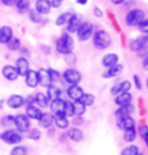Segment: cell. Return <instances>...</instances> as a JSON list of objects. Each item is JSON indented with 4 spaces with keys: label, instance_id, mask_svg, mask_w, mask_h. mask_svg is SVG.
<instances>
[{
    "label": "cell",
    "instance_id": "1",
    "mask_svg": "<svg viewBox=\"0 0 148 155\" xmlns=\"http://www.w3.org/2000/svg\"><path fill=\"white\" fill-rule=\"evenodd\" d=\"M75 48V39L72 35L67 32H64L55 41V51L60 54L66 55L72 54Z\"/></svg>",
    "mask_w": 148,
    "mask_h": 155
},
{
    "label": "cell",
    "instance_id": "2",
    "mask_svg": "<svg viewBox=\"0 0 148 155\" xmlns=\"http://www.w3.org/2000/svg\"><path fill=\"white\" fill-rule=\"evenodd\" d=\"M92 41L95 48L98 51H105L112 45V36L105 29H98L92 36Z\"/></svg>",
    "mask_w": 148,
    "mask_h": 155
},
{
    "label": "cell",
    "instance_id": "3",
    "mask_svg": "<svg viewBox=\"0 0 148 155\" xmlns=\"http://www.w3.org/2000/svg\"><path fill=\"white\" fill-rule=\"evenodd\" d=\"M146 13L142 8L134 7L130 9L124 17V22L129 27H137L145 19Z\"/></svg>",
    "mask_w": 148,
    "mask_h": 155
},
{
    "label": "cell",
    "instance_id": "4",
    "mask_svg": "<svg viewBox=\"0 0 148 155\" xmlns=\"http://www.w3.org/2000/svg\"><path fill=\"white\" fill-rule=\"evenodd\" d=\"M0 140L4 143L14 146V145L20 144L23 140V136L15 128L4 129L2 132H0Z\"/></svg>",
    "mask_w": 148,
    "mask_h": 155
},
{
    "label": "cell",
    "instance_id": "5",
    "mask_svg": "<svg viewBox=\"0 0 148 155\" xmlns=\"http://www.w3.org/2000/svg\"><path fill=\"white\" fill-rule=\"evenodd\" d=\"M94 32H95L94 24L91 21H83L81 25L79 26L78 30H77L76 35L79 41L86 42L92 38Z\"/></svg>",
    "mask_w": 148,
    "mask_h": 155
},
{
    "label": "cell",
    "instance_id": "6",
    "mask_svg": "<svg viewBox=\"0 0 148 155\" xmlns=\"http://www.w3.org/2000/svg\"><path fill=\"white\" fill-rule=\"evenodd\" d=\"M14 128L22 135L26 134L31 128V120L25 115V113L14 115Z\"/></svg>",
    "mask_w": 148,
    "mask_h": 155
},
{
    "label": "cell",
    "instance_id": "7",
    "mask_svg": "<svg viewBox=\"0 0 148 155\" xmlns=\"http://www.w3.org/2000/svg\"><path fill=\"white\" fill-rule=\"evenodd\" d=\"M61 78L69 86L72 85H79L83 79L82 73L75 68H67L61 74Z\"/></svg>",
    "mask_w": 148,
    "mask_h": 155
},
{
    "label": "cell",
    "instance_id": "8",
    "mask_svg": "<svg viewBox=\"0 0 148 155\" xmlns=\"http://www.w3.org/2000/svg\"><path fill=\"white\" fill-rule=\"evenodd\" d=\"M148 45V35H141L129 41V49L132 52H138Z\"/></svg>",
    "mask_w": 148,
    "mask_h": 155
},
{
    "label": "cell",
    "instance_id": "9",
    "mask_svg": "<svg viewBox=\"0 0 148 155\" xmlns=\"http://www.w3.org/2000/svg\"><path fill=\"white\" fill-rule=\"evenodd\" d=\"M5 104L11 110H18L24 106V97L20 94H12L6 99Z\"/></svg>",
    "mask_w": 148,
    "mask_h": 155
},
{
    "label": "cell",
    "instance_id": "10",
    "mask_svg": "<svg viewBox=\"0 0 148 155\" xmlns=\"http://www.w3.org/2000/svg\"><path fill=\"white\" fill-rule=\"evenodd\" d=\"M83 22L82 20V16L76 12H74L73 15L71 16V18L67 21V23L66 24V30L67 33L70 35H73V33H76L77 30H78L79 26L81 25V23Z\"/></svg>",
    "mask_w": 148,
    "mask_h": 155
},
{
    "label": "cell",
    "instance_id": "11",
    "mask_svg": "<svg viewBox=\"0 0 148 155\" xmlns=\"http://www.w3.org/2000/svg\"><path fill=\"white\" fill-rule=\"evenodd\" d=\"M1 75L8 82H15L19 78L17 70L13 64H5L1 69Z\"/></svg>",
    "mask_w": 148,
    "mask_h": 155
},
{
    "label": "cell",
    "instance_id": "12",
    "mask_svg": "<svg viewBox=\"0 0 148 155\" xmlns=\"http://www.w3.org/2000/svg\"><path fill=\"white\" fill-rule=\"evenodd\" d=\"M14 67L16 68L17 73L19 77H25V75L28 73V71L30 70V64L29 61L27 60V58L24 57H19L15 61V64Z\"/></svg>",
    "mask_w": 148,
    "mask_h": 155
},
{
    "label": "cell",
    "instance_id": "13",
    "mask_svg": "<svg viewBox=\"0 0 148 155\" xmlns=\"http://www.w3.org/2000/svg\"><path fill=\"white\" fill-rule=\"evenodd\" d=\"M132 88V83L130 81L125 80V81H121V82L115 84L110 90V93L113 96H117L119 94H122V93L125 92H129Z\"/></svg>",
    "mask_w": 148,
    "mask_h": 155
},
{
    "label": "cell",
    "instance_id": "14",
    "mask_svg": "<svg viewBox=\"0 0 148 155\" xmlns=\"http://www.w3.org/2000/svg\"><path fill=\"white\" fill-rule=\"evenodd\" d=\"M116 125L120 130L125 131V130L135 128L136 123H135V120L131 116H122V117H117Z\"/></svg>",
    "mask_w": 148,
    "mask_h": 155
},
{
    "label": "cell",
    "instance_id": "15",
    "mask_svg": "<svg viewBox=\"0 0 148 155\" xmlns=\"http://www.w3.org/2000/svg\"><path fill=\"white\" fill-rule=\"evenodd\" d=\"M84 89L80 85L69 86V88L67 89V96L70 99V101L72 102L79 101L82 98V96L84 95Z\"/></svg>",
    "mask_w": 148,
    "mask_h": 155
},
{
    "label": "cell",
    "instance_id": "16",
    "mask_svg": "<svg viewBox=\"0 0 148 155\" xmlns=\"http://www.w3.org/2000/svg\"><path fill=\"white\" fill-rule=\"evenodd\" d=\"M123 70H124V67H123V64H117L115 66L113 67H110L108 68V69H105V71L103 73H102V78L103 79H113V78H116L120 76L123 72Z\"/></svg>",
    "mask_w": 148,
    "mask_h": 155
},
{
    "label": "cell",
    "instance_id": "17",
    "mask_svg": "<svg viewBox=\"0 0 148 155\" xmlns=\"http://www.w3.org/2000/svg\"><path fill=\"white\" fill-rule=\"evenodd\" d=\"M64 103H66V100H64L63 98H58L55 99V100H52L49 102V112H51L52 115H58V114H64Z\"/></svg>",
    "mask_w": 148,
    "mask_h": 155
},
{
    "label": "cell",
    "instance_id": "18",
    "mask_svg": "<svg viewBox=\"0 0 148 155\" xmlns=\"http://www.w3.org/2000/svg\"><path fill=\"white\" fill-rule=\"evenodd\" d=\"M119 55L115 54V52H108V54H104L102 57L101 60V64L102 67L105 68V69H108L110 67H113L115 64H119Z\"/></svg>",
    "mask_w": 148,
    "mask_h": 155
},
{
    "label": "cell",
    "instance_id": "19",
    "mask_svg": "<svg viewBox=\"0 0 148 155\" xmlns=\"http://www.w3.org/2000/svg\"><path fill=\"white\" fill-rule=\"evenodd\" d=\"M38 85L41 86V88L47 89L48 86H51L52 84L48 69L41 68V69L38 71Z\"/></svg>",
    "mask_w": 148,
    "mask_h": 155
},
{
    "label": "cell",
    "instance_id": "20",
    "mask_svg": "<svg viewBox=\"0 0 148 155\" xmlns=\"http://www.w3.org/2000/svg\"><path fill=\"white\" fill-rule=\"evenodd\" d=\"M24 82L25 85L28 87L29 89H35L39 86L38 85V71L31 70L30 69L28 71V73L26 74L24 77Z\"/></svg>",
    "mask_w": 148,
    "mask_h": 155
},
{
    "label": "cell",
    "instance_id": "21",
    "mask_svg": "<svg viewBox=\"0 0 148 155\" xmlns=\"http://www.w3.org/2000/svg\"><path fill=\"white\" fill-rule=\"evenodd\" d=\"M51 0H35V9L41 15H48L51 11Z\"/></svg>",
    "mask_w": 148,
    "mask_h": 155
},
{
    "label": "cell",
    "instance_id": "22",
    "mask_svg": "<svg viewBox=\"0 0 148 155\" xmlns=\"http://www.w3.org/2000/svg\"><path fill=\"white\" fill-rule=\"evenodd\" d=\"M42 113H44L42 109L38 107L35 104L29 105V106H26L25 108V115L28 117L30 120L38 121L41 119V117L42 116Z\"/></svg>",
    "mask_w": 148,
    "mask_h": 155
},
{
    "label": "cell",
    "instance_id": "23",
    "mask_svg": "<svg viewBox=\"0 0 148 155\" xmlns=\"http://www.w3.org/2000/svg\"><path fill=\"white\" fill-rule=\"evenodd\" d=\"M14 32L11 26L3 25L0 27V45H7V42L13 38Z\"/></svg>",
    "mask_w": 148,
    "mask_h": 155
},
{
    "label": "cell",
    "instance_id": "24",
    "mask_svg": "<svg viewBox=\"0 0 148 155\" xmlns=\"http://www.w3.org/2000/svg\"><path fill=\"white\" fill-rule=\"evenodd\" d=\"M66 135L70 140H72L73 142H77V143L83 141V139H84V133H83L81 129L77 128V127L67 128Z\"/></svg>",
    "mask_w": 148,
    "mask_h": 155
},
{
    "label": "cell",
    "instance_id": "25",
    "mask_svg": "<svg viewBox=\"0 0 148 155\" xmlns=\"http://www.w3.org/2000/svg\"><path fill=\"white\" fill-rule=\"evenodd\" d=\"M54 116L52 115L51 112H44L42 116L41 117V119L38 121L39 128L41 129H48L51 128L54 124Z\"/></svg>",
    "mask_w": 148,
    "mask_h": 155
},
{
    "label": "cell",
    "instance_id": "26",
    "mask_svg": "<svg viewBox=\"0 0 148 155\" xmlns=\"http://www.w3.org/2000/svg\"><path fill=\"white\" fill-rule=\"evenodd\" d=\"M135 111V107L132 103H128L122 106H119V108L115 111L116 117H122V116H131Z\"/></svg>",
    "mask_w": 148,
    "mask_h": 155
},
{
    "label": "cell",
    "instance_id": "27",
    "mask_svg": "<svg viewBox=\"0 0 148 155\" xmlns=\"http://www.w3.org/2000/svg\"><path fill=\"white\" fill-rule=\"evenodd\" d=\"M54 124L61 130H66L70 126V120L64 114H58L54 116Z\"/></svg>",
    "mask_w": 148,
    "mask_h": 155
},
{
    "label": "cell",
    "instance_id": "28",
    "mask_svg": "<svg viewBox=\"0 0 148 155\" xmlns=\"http://www.w3.org/2000/svg\"><path fill=\"white\" fill-rule=\"evenodd\" d=\"M49 101L48 96L45 95V93L38 92L35 95V103L38 107H39L41 109H45L49 106Z\"/></svg>",
    "mask_w": 148,
    "mask_h": 155
},
{
    "label": "cell",
    "instance_id": "29",
    "mask_svg": "<svg viewBox=\"0 0 148 155\" xmlns=\"http://www.w3.org/2000/svg\"><path fill=\"white\" fill-rule=\"evenodd\" d=\"M61 93L63 92H61V89L60 87H58L57 85H54V84H51V86H48L47 88L45 95L48 96L49 101H52V100H55V99L61 98Z\"/></svg>",
    "mask_w": 148,
    "mask_h": 155
},
{
    "label": "cell",
    "instance_id": "30",
    "mask_svg": "<svg viewBox=\"0 0 148 155\" xmlns=\"http://www.w3.org/2000/svg\"><path fill=\"white\" fill-rule=\"evenodd\" d=\"M132 102V94L130 92H125L122 93V94H119L115 96V99H114V103L117 106H122V105L131 103Z\"/></svg>",
    "mask_w": 148,
    "mask_h": 155
},
{
    "label": "cell",
    "instance_id": "31",
    "mask_svg": "<svg viewBox=\"0 0 148 155\" xmlns=\"http://www.w3.org/2000/svg\"><path fill=\"white\" fill-rule=\"evenodd\" d=\"M74 11H71V10H67V11H64L63 13H61L60 15H58V17L55 18V25L57 26H64L66 25L67 23V21L71 18V16L73 15Z\"/></svg>",
    "mask_w": 148,
    "mask_h": 155
},
{
    "label": "cell",
    "instance_id": "32",
    "mask_svg": "<svg viewBox=\"0 0 148 155\" xmlns=\"http://www.w3.org/2000/svg\"><path fill=\"white\" fill-rule=\"evenodd\" d=\"M14 5L18 13L23 14L28 11V9L30 8V0H15Z\"/></svg>",
    "mask_w": 148,
    "mask_h": 155
},
{
    "label": "cell",
    "instance_id": "33",
    "mask_svg": "<svg viewBox=\"0 0 148 155\" xmlns=\"http://www.w3.org/2000/svg\"><path fill=\"white\" fill-rule=\"evenodd\" d=\"M0 125L4 129L14 128V115L7 114V115L2 116L0 119Z\"/></svg>",
    "mask_w": 148,
    "mask_h": 155
},
{
    "label": "cell",
    "instance_id": "34",
    "mask_svg": "<svg viewBox=\"0 0 148 155\" xmlns=\"http://www.w3.org/2000/svg\"><path fill=\"white\" fill-rule=\"evenodd\" d=\"M27 16H28L29 20L35 24H39L42 21V15L38 13L35 8H29L27 11Z\"/></svg>",
    "mask_w": 148,
    "mask_h": 155
},
{
    "label": "cell",
    "instance_id": "35",
    "mask_svg": "<svg viewBox=\"0 0 148 155\" xmlns=\"http://www.w3.org/2000/svg\"><path fill=\"white\" fill-rule=\"evenodd\" d=\"M73 103H74V113H75V116L82 117L87 112V107L81 101H75Z\"/></svg>",
    "mask_w": 148,
    "mask_h": 155
},
{
    "label": "cell",
    "instance_id": "36",
    "mask_svg": "<svg viewBox=\"0 0 148 155\" xmlns=\"http://www.w3.org/2000/svg\"><path fill=\"white\" fill-rule=\"evenodd\" d=\"M6 46H7V48L10 51H18L21 48V40H20V38H14L13 36V38L7 42Z\"/></svg>",
    "mask_w": 148,
    "mask_h": 155
},
{
    "label": "cell",
    "instance_id": "37",
    "mask_svg": "<svg viewBox=\"0 0 148 155\" xmlns=\"http://www.w3.org/2000/svg\"><path fill=\"white\" fill-rule=\"evenodd\" d=\"M27 154H28L27 147L21 144L14 145V146L11 148L10 152H9V155H27Z\"/></svg>",
    "mask_w": 148,
    "mask_h": 155
},
{
    "label": "cell",
    "instance_id": "38",
    "mask_svg": "<svg viewBox=\"0 0 148 155\" xmlns=\"http://www.w3.org/2000/svg\"><path fill=\"white\" fill-rule=\"evenodd\" d=\"M79 101H81L86 107H91L95 104L96 98H95V96L93 94H90V93H84V95L82 96V98L80 99Z\"/></svg>",
    "mask_w": 148,
    "mask_h": 155
},
{
    "label": "cell",
    "instance_id": "39",
    "mask_svg": "<svg viewBox=\"0 0 148 155\" xmlns=\"http://www.w3.org/2000/svg\"><path fill=\"white\" fill-rule=\"evenodd\" d=\"M27 138L32 141H38L41 138V130L39 128H30V130L26 133Z\"/></svg>",
    "mask_w": 148,
    "mask_h": 155
},
{
    "label": "cell",
    "instance_id": "40",
    "mask_svg": "<svg viewBox=\"0 0 148 155\" xmlns=\"http://www.w3.org/2000/svg\"><path fill=\"white\" fill-rule=\"evenodd\" d=\"M139 148L136 145L132 144V145H128L125 148H123L121 151V154L120 155H139Z\"/></svg>",
    "mask_w": 148,
    "mask_h": 155
},
{
    "label": "cell",
    "instance_id": "41",
    "mask_svg": "<svg viewBox=\"0 0 148 155\" xmlns=\"http://www.w3.org/2000/svg\"><path fill=\"white\" fill-rule=\"evenodd\" d=\"M123 139H124L125 142H128V143L135 141V139H136V130H135V128L125 130L124 134H123Z\"/></svg>",
    "mask_w": 148,
    "mask_h": 155
},
{
    "label": "cell",
    "instance_id": "42",
    "mask_svg": "<svg viewBox=\"0 0 148 155\" xmlns=\"http://www.w3.org/2000/svg\"><path fill=\"white\" fill-rule=\"evenodd\" d=\"M64 114L66 115L67 118L74 117L75 116V113H74V103L70 100H66V103H64Z\"/></svg>",
    "mask_w": 148,
    "mask_h": 155
},
{
    "label": "cell",
    "instance_id": "43",
    "mask_svg": "<svg viewBox=\"0 0 148 155\" xmlns=\"http://www.w3.org/2000/svg\"><path fill=\"white\" fill-rule=\"evenodd\" d=\"M48 71L49 73V76H51L52 84H54V83H57L58 81H60V79L61 78V74L58 72V71L52 69V68H48Z\"/></svg>",
    "mask_w": 148,
    "mask_h": 155
},
{
    "label": "cell",
    "instance_id": "44",
    "mask_svg": "<svg viewBox=\"0 0 148 155\" xmlns=\"http://www.w3.org/2000/svg\"><path fill=\"white\" fill-rule=\"evenodd\" d=\"M138 132H139L140 136L143 138V140L145 141V143L148 146V127L146 125L139 126V128H138Z\"/></svg>",
    "mask_w": 148,
    "mask_h": 155
},
{
    "label": "cell",
    "instance_id": "45",
    "mask_svg": "<svg viewBox=\"0 0 148 155\" xmlns=\"http://www.w3.org/2000/svg\"><path fill=\"white\" fill-rule=\"evenodd\" d=\"M137 28L142 35H148V17H145V19L137 26Z\"/></svg>",
    "mask_w": 148,
    "mask_h": 155
},
{
    "label": "cell",
    "instance_id": "46",
    "mask_svg": "<svg viewBox=\"0 0 148 155\" xmlns=\"http://www.w3.org/2000/svg\"><path fill=\"white\" fill-rule=\"evenodd\" d=\"M64 61L67 64H70V66H73V64H76V61H77V58H76V55L73 54H66L64 55Z\"/></svg>",
    "mask_w": 148,
    "mask_h": 155
},
{
    "label": "cell",
    "instance_id": "47",
    "mask_svg": "<svg viewBox=\"0 0 148 155\" xmlns=\"http://www.w3.org/2000/svg\"><path fill=\"white\" fill-rule=\"evenodd\" d=\"M133 83H134V87L136 88L138 91H141L142 90V81H141L140 77L138 75H133Z\"/></svg>",
    "mask_w": 148,
    "mask_h": 155
},
{
    "label": "cell",
    "instance_id": "48",
    "mask_svg": "<svg viewBox=\"0 0 148 155\" xmlns=\"http://www.w3.org/2000/svg\"><path fill=\"white\" fill-rule=\"evenodd\" d=\"M35 96L33 95H28L24 98V106H29V105H35Z\"/></svg>",
    "mask_w": 148,
    "mask_h": 155
},
{
    "label": "cell",
    "instance_id": "49",
    "mask_svg": "<svg viewBox=\"0 0 148 155\" xmlns=\"http://www.w3.org/2000/svg\"><path fill=\"white\" fill-rule=\"evenodd\" d=\"M93 14H94V16L96 17V18H102L103 17V10H102V8H100L99 6H95L94 9H93Z\"/></svg>",
    "mask_w": 148,
    "mask_h": 155
},
{
    "label": "cell",
    "instance_id": "50",
    "mask_svg": "<svg viewBox=\"0 0 148 155\" xmlns=\"http://www.w3.org/2000/svg\"><path fill=\"white\" fill-rule=\"evenodd\" d=\"M136 54H137V57L141 58H144L145 57H147V55H148V45L145 46V48H142L141 51H139L138 52H136Z\"/></svg>",
    "mask_w": 148,
    "mask_h": 155
},
{
    "label": "cell",
    "instance_id": "51",
    "mask_svg": "<svg viewBox=\"0 0 148 155\" xmlns=\"http://www.w3.org/2000/svg\"><path fill=\"white\" fill-rule=\"evenodd\" d=\"M64 0H51V4L52 8H60L64 4Z\"/></svg>",
    "mask_w": 148,
    "mask_h": 155
},
{
    "label": "cell",
    "instance_id": "52",
    "mask_svg": "<svg viewBox=\"0 0 148 155\" xmlns=\"http://www.w3.org/2000/svg\"><path fill=\"white\" fill-rule=\"evenodd\" d=\"M19 51H20V54H21V57H24V58H28L29 57V51H28V48H22V46H21L20 49H19Z\"/></svg>",
    "mask_w": 148,
    "mask_h": 155
},
{
    "label": "cell",
    "instance_id": "53",
    "mask_svg": "<svg viewBox=\"0 0 148 155\" xmlns=\"http://www.w3.org/2000/svg\"><path fill=\"white\" fill-rule=\"evenodd\" d=\"M142 68L148 72V55L142 58Z\"/></svg>",
    "mask_w": 148,
    "mask_h": 155
},
{
    "label": "cell",
    "instance_id": "54",
    "mask_svg": "<svg viewBox=\"0 0 148 155\" xmlns=\"http://www.w3.org/2000/svg\"><path fill=\"white\" fill-rule=\"evenodd\" d=\"M15 0H1V3L5 6H11L14 4Z\"/></svg>",
    "mask_w": 148,
    "mask_h": 155
},
{
    "label": "cell",
    "instance_id": "55",
    "mask_svg": "<svg viewBox=\"0 0 148 155\" xmlns=\"http://www.w3.org/2000/svg\"><path fill=\"white\" fill-rule=\"evenodd\" d=\"M111 1V3H112L113 5H122L123 3H124V1L125 0H110Z\"/></svg>",
    "mask_w": 148,
    "mask_h": 155
},
{
    "label": "cell",
    "instance_id": "56",
    "mask_svg": "<svg viewBox=\"0 0 148 155\" xmlns=\"http://www.w3.org/2000/svg\"><path fill=\"white\" fill-rule=\"evenodd\" d=\"M89 0H76V2L80 5H86L88 3Z\"/></svg>",
    "mask_w": 148,
    "mask_h": 155
},
{
    "label": "cell",
    "instance_id": "57",
    "mask_svg": "<svg viewBox=\"0 0 148 155\" xmlns=\"http://www.w3.org/2000/svg\"><path fill=\"white\" fill-rule=\"evenodd\" d=\"M4 105H5V101L3 99H0V111L4 108Z\"/></svg>",
    "mask_w": 148,
    "mask_h": 155
},
{
    "label": "cell",
    "instance_id": "58",
    "mask_svg": "<svg viewBox=\"0 0 148 155\" xmlns=\"http://www.w3.org/2000/svg\"><path fill=\"white\" fill-rule=\"evenodd\" d=\"M146 87H147V89H148V78H147V80H146Z\"/></svg>",
    "mask_w": 148,
    "mask_h": 155
}]
</instances>
